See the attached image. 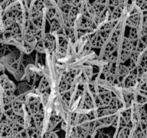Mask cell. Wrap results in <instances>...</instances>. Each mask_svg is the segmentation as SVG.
<instances>
[{
    "label": "cell",
    "mask_w": 147,
    "mask_h": 138,
    "mask_svg": "<svg viewBox=\"0 0 147 138\" xmlns=\"http://www.w3.org/2000/svg\"><path fill=\"white\" fill-rule=\"evenodd\" d=\"M83 0H72L71 5L74 7H81L82 3Z\"/></svg>",
    "instance_id": "cell-11"
},
{
    "label": "cell",
    "mask_w": 147,
    "mask_h": 138,
    "mask_svg": "<svg viewBox=\"0 0 147 138\" xmlns=\"http://www.w3.org/2000/svg\"><path fill=\"white\" fill-rule=\"evenodd\" d=\"M107 3H108V9H113L115 8L117 5H118L119 2H118V0H108L107 1Z\"/></svg>",
    "instance_id": "cell-10"
},
{
    "label": "cell",
    "mask_w": 147,
    "mask_h": 138,
    "mask_svg": "<svg viewBox=\"0 0 147 138\" xmlns=\"http://www.w3.org/2000/svg\"><path fill=\"white\" fill-rule=\"evenodd\" d=\"M56 15H57V12H56V10L54 7H48L47 10H46V16H47V17L49 19H54Z\"/></svg>",
    "instance_id": "cell-4"
},
{
    "label": "cell",
    "mask_w": 147,
    "mask_h": 138,
    "mask_svg": "<svg viewBox=\"0 0 147 138\" xmlns=\"http://www.w3.org/2000/svg\"><path fill=\"white\" fill-rule=\"evenodd\" d=\"M3 12H4V10L2 9V8L1 7V6H0V22H1V20H2V19Z\"/></svg>",
    "instance_id": "cell-12"
},
{
    "label": "cell",
    "mask_w": 147,
    "mask_h": 138,
    "mask_svg": "<svg viewBox=\"0 0 147 138\" xmlns=\"http://www.w3.org/2000/svg\"><path fill=\"white\" fill-rule=\"evenodd\" d=\"M60 121V118L56 115H52L49 119V122H48L47 127H46V131H51L58 125L59 122Z\"/></svg>",
    "instance_id": "cell-2"
},
{
    "label": "cell",
    "mask_w": 147,
    "mask_h": 138,
    "mask_svg": "<svg viewBox=\"0 0 147 138\" xmlns=\"http://www.w3.org/2000/svg\"><path fill=\"white\" fill-rule=\"evenodd\" d=\"M14 138H31L28 129L26 128L20 129L13 135Z\"/></svg>",
    "instance_id": "cell-3"
},
{
    "label": "cell",
    "mask_w": 147,
    "mask_h": 138,
    "mask_svg": "<svg viewBox=\"0 0 147 138\" xmlns=\"http://www.w3.org/2000/svg\"><path fill=\"white\" fill-rule=\"evenodd\" d=\"M119 74L120 76H124L126 75L128 72H129V68L128 67L125 66H123V65H120L119 66Z\"/></svg>",
    "instance_id": "cell-7"
},
{
    "label": "cell",
    "mask_w": 147,
    "mask_h": 138,
    "mask_svg": "<svg viewBox=\"0 0 147 138\" xmlns=\"http://www.w3.org/2000/svg\"><path fill=\"white\" fill-rule=\"evenodd\" d=\"M49 88V82L46 80V78H43L41 80L40 83V85H39V90H40V92H46L48 89Z\"/></svg>",
    "instance_id": "cell-5"
},
{
    "label": "cell",
    "mask_w": 147,
    "mask_h": 138,
    "mask_svg": "<svg viewBox=\"0 0 147 138\" xmlns=\"http://www.w3.org/2000/svg\"><path fill=\"white\" fill-rule=\"evenodd\" d=\"M124 9H125V4H118L115 8H113L111 13H110V17L112 18V19L115 20V19H118L121 17L122 15Z\"/></svg>",
    "instance_id": "cell-1"
},
{
    "label": "cell",
    "mask_w": 147,
    "mask_h": 138,
    "mask_svg": "<svg viewBox=\"0 0 147 138\" xmlns=\"http://www.w3.org/2000/svg\"><path fill=\"white\" fill-rule=\"evenodd\" d=\"M35 49H36V50H38V52H40V53H44L45 50H46V49H45L44 45H43V41L40 42V43H37L36 46H35Z\"/></svg>",
    "instance_id": "cell-9"
},
{
    "label": "cell",
    "mask_w": 147,
    "mask_h": 138,
    "mask_svg": "<svg viewBox=\"0 0 147 138\" xmlns=\"http://www.w3.org/2000/svg\"><path fill=\"white\" fill-rule=\"evenodd\" d=\"M51 32H58L59 30L61 29V25L59 24V22H53L51 24Z\"/></svg>",
    "instance_id": "cell-8"
},
{
    "label": "cell",
    "mask_w": 147,
    "mask_h": 138,
    "mask_svg": "<svg viewBox=\"0 0 147 138\" xmlns=\"http://www.w3.org/2000/svg\"><path fill=\"white\" fill-rule=\"evenodd\" d=\"M69 84H68L67 81H66V80H63V81L61 82L60 86H59V88H60V91H61V92L65 93L66 91H67L68 88H69Z\"/></svg>",
    "instance_id": "cell-6"
}]
</instances>
